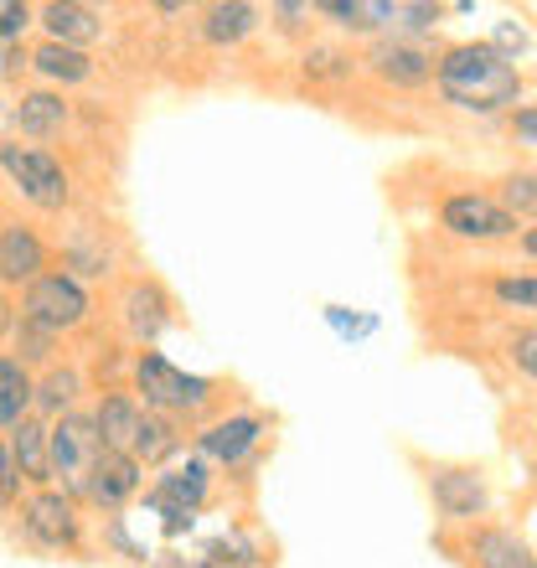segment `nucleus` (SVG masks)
<instances>
[{"label": "nucleus", "mask_w": 537, "mask_h": 568, "mask_svg": "<svg viewBox=\"0 0 537 568\" xmlns=\"http://www.w3.org/2000/svg\"><path fill=\"white\" fill-rule=\"evenodd\" d=\"M434 83L445 93V104L465 109V114H507V109L523 104V73L492 42L445 47L439 68H434Z\"/></svg>", "instance_id": "obj_1"}, {"label": "nucleus", "mask_w": 537, "mask_h": 568, "mask_svg": "<svg viewBox=\"0 0 537 568\" xmlns=\"http://www.w3.org/2000/svg\"><path fill=\"white\" fill-rule=\"evenodd\" d=\"M47 460H52V476L62 480V491H89L93 465L104 460V439H99V424L83 419V414H62L52 429H47Z\"/></svg>", "instance_id": "obj_2"}, {"label": "nucleus", "mask_w": 537, "mask_h": 568, "mask_svg": "<svg viewBox=\"0 0 537 568\" xmlns=\"http://www.w3.org/2000/svg\"><path fill=\"white\" fill-rule=\"evenodd\" d=\"M134 388L145 393L150 414H196L212 398V377L181 373L161 352H140L134 357Z\"/></svg>", "instance_id": "obj_3"}, {"label": "nucleus", "mask_w": 537, "mask_h": 568, "mask_svg": "<svg viewBox=\"0 0 537 568\" xmlns=\"http://www.w3.org/2000/svg\"><path fill=\"white\" fill-rule=\"evenodd\" d=\"M21 321L47 336H62V331H78L89 321V295L83 284L68 280V274H42L37 284H27V300H21Z\"/></svg>", "instance_id": "obj_4"}, {"label": "nucleus", "mask_w": 537, "mask_h": 568, "mask_svg": "<svg viewBox=\"0 0 537 568\" xmlns=\"http://www.w3.org/2000/svg\"><path fill=\"white\" fill-rule=\"evenodd\" d=\"M0 171L11 176V186L27 196L31 207L58 212L68 202V171L42 145H0Z\"/></svg>", "instance_id": "obj_5"}, {"label": "nucleus", "mask_w": 537, "mask_h": 568, "mask_svg": "<svg viewBox=\"0 0 537 568\" xmlns=\"http://www.w3.org/2000/svg\"><path fill=\"white\" fill-rule=\"evenodd\" d=\"M439 227H445L449 239H465V243H501L517 233V217H511L496 196L455 192V196H445V207H439Z\"/></svg>", "instance_id": "obj_6"}, {"label": "nucleus", "mask_w": 537, "mask_h": 568, "mask_svg": "<svg viewBox=\"0 0 537 568\" xmlns=\"http://www.w3.org/2000/svg\"><path fill=\"white\" fill-rule=\"evenodd\" d=\"M429 496L449 523H470V517L492 507V491H486L476 465H439V470H429Z\"/></svg>", "instance_id": "obj_7"}, {"label": "nucleus", "mask_w": 537, "mask_h": 568, "mask_svg": "<svg viewBox=\"0 0 537 568\" xmlns=\"http://www.w3.org/2000/svg\"><path fill=\"white\" fill-rule=\"evenodd\" d=\"M367 68H373L388 89H424L434 78V52L424 42H403V37H383V42H373V52H367Z\"/></svg>", "instance_id": "obj_8"}, {"label": "nucleus", "mask_w": 537, "mask_h": 568, "mask_svg": "<svg viewBox=\"0 0 537 568\" xmlns=\"http://www.w3.org/2000/svg\"><path fill=\"white\" fill-rule=\"evenodd\" d=\"M21 523H27V532L42 548H78V511H73V496L68 491H37L21 507Z\"/></svg>", "instance_id": "obj_9"}, {"label": "nucleus", "mask_w": 537, "mask_h": 568, "mask_svg": "<svg viewBox=\"0 0 537 568\" xmlns=\"http://www.w3.org/2000/svg\"><path fill=\"white\" fill-rule=\"evenodd\" d=\"M264 429L268 424L259 419V414H233V419H217V424H207V429L196 434V449L217 465H239L243 455L264 439Z\"/></svg>", "instance_id": "obj_10"}, {"label": "nucleus", "mask_w": 537, "mask_h": 568, "mask_svg": "<svg viewBox=\"0 0 537 568\" xmlns=\"http://www.w3.org/2000/svg\"><path fill=\"white\" fill-rule=\"evenodd\" d=\"M47 270V248L42 239L21 223L0 227V284H37Z\"/></svg>", "instance_id": "obj_11"}, {"label": "nucleus", "mask_w": 537, "mask_h": 568, "mask_svg": "<svg viewBox=\"0 0 537 568\" xmlns=\"http://www.w3.org/2000/svg\"><path fill=\"white\" fill-rule=\"evenodd\" d=\"M120 315H124V326H130L134 342H155L165 331V321H171V300H165L161 284L134 280L120 295Z\"/></svg>", "instance_id": "obj_12"}, {"label": "nucleus", "mask_w": 537, "mask_h": 568, "mask_svg": "<svg viewBox=\"0 0 537 568\" xmlns=\"http://www.w3.org/2000/svg\"><path fill=\"white\" fill-rule=\"evenodd\" d=\"M140 491V460L134 455H120V449H104V460L93 465V476H89V501H99V507H124L130 496Z\"/></svg>", "instance_id": "obj_13"}, {"label": "nucleus", "mask_w": 537, "mask_h": 568, "mask_svg": "<svg viewBox=\"0 0 537 568\" xmlns=\"http://www.w3.org/2000/svg\"><path fill=\"white\" fill-rule=\"evenodd\" d=\"M93 424H99L104 449L130 455L134 439H140V424H145V408L134 404L130 393H104V398H99V408H93Z\"/></svg>", "instance_id": "obj_14"}, {"label": "nucleus", "mask_w": 537, "mask_h": 568, "mask_svg": "<svg viewBox=\"0 0 537 568\" xmlns=\"http://www.w3.org/2000/svg\"><path fill=\"white\" fill-rule=\"evenodd\" d=\"M42 27H47V42H62V47H83L99 42V31H104V21H99V11H89V6H73V0H52V6H42Z\"/></svg>", "instance_id": "obj_15"}, {"label": "nucleus", "mask_w": 537, "mask_h": 568, "mask_svg": "<svg viewBox=\"0 0 537 568\" xmlns=\"http://www.w3.org/2000/svg\"><path fill=\"white\" fill-rule=\"evenodd\" d=\"M207 486H212V476H207V460L196 455V460H186L181 470H165L161 480H155V507H181V511H196L202 501H207Z\"/></svg>", "instance_id": "obj_16"}, {"label": "nucleus", "mask_w": 537, "mask_h": 568, "mask_svg": "<svg viewBox=\"0 0 537 568\" xmlns=\"http://www.w3.org/2000/svg\"><path fill=\"white\" fill-rule=\"evenodd\" d=\"M16 130L27 140H47V135H58L62 124H68V104H62V93H47V89H31L16 99Z\"/></svg>", "instance_id": "obj_17"}, {"label": "nucleus", "mask_w": 537, "mask_h": 568, "mask_svg": "<svg viewBox=\"0 0 537 568\" xmlns=\"http://www.w3.org/2000/svg\"><path fill=\"white\" fill-rule=\"evenodd\" d=\"M470 558L476 568H537V554L507 527H480L470 538Z\"/></svg>", "instance_id": "obj_18"}, {"label": "nucleus", "mask_w": 537, "mask_h": 568, "mask_svg": "<svg viewBox=\"0 0 537 568\" xmlns=\"http://www.w3.org/2000/svg\"><path fill=\"white\" fill-rule=\"evenodd\" d=\"M37 404V383H31L27 362L21 357H0V424L16 429L27 419V408Z\"/></svg>", "instance_id": "obj_19"}, {"label": "nucleus", "mask_w": 537, "mask_h": 568, "mask_svg": "<svg viewBox=\"0 0 537 568\" xmlns=\"http://www.w3.org/2000/svg\"><path fill=\"white\" fill-rule=\"evenodd\" d=\"M31 68L47 78V83H89L93 78V58L78 52V47H62V42H42L31 52Z\"/></svg>", "instance_id": "obj_20"}, {"label": "nucleus", "mask_w": 537, "mask_h": 568, "mask_svg": "<svg viewBox=\"0 0 537 568\" xmlns=\"http://www.w3.org/2000/svg\"><path fill=\"white\" fill-rule=\"evenodd\" d=\"M315 16H331L342 31H377L393 21V0H321Z\"/></svg>", "instance_id": "obj_21"}, {"label": "nucleus", "mask_w": 537, "mask_h": 568, "mask_svg": "<svg viewBox=\"0 0 537 568\" xmlns=\"http://www.w3.org/2000/svg\"><path fill=\"white\" fill-rule=\"evenodd\" d=\"M16 439H11V455H16V470L21 480H52V460H47V429L37 419H21L16 424Z\"/></svg>", "instance_id": "obj_22"}, {"label": "nucleus", "mask_w": 537, "mask_h": 568, "mask_svg": "<svg viewBox=\"0 0 537 568\" xmlns=\"http://www.w3.org/2000/svg\"><path fill=\"white\" fill-rule=\"evenodd\" d=\"M254 27H259V11L254 6H243V0H233V6H212L207 21H202V37H207L212 47H233V42H243Z\"/></svg>", "instance_id": "obj_23"}, {"label": "nucleus", "mask_w": 537, "mask_h": 568, "mask_svg": "<svg viewBox=\"0 0 537 568\" xmlns=\"http://www.w3.org/2000/svg\"><path fill=\"white\" fill-rule=\"evenodd\" d=\"M176 429H171V419H165V414H150L145 408V424H140V439H134V460L140 465H161V460H171V455H176Z\"/></svg>", "instance_id": "obj_24"}, {"label": "nucleus", "mask_w": 537, "mask_h": 568, "mask_svg": "<svg viewBox=\"0 0 537 568\" xmlns=\"http://www.w3.org/2000/svg\"><path fill=\"white\" fill-rule=\"evenodd\" d=\"M78 388H83V377H78L73 367H52V373L37 383V408L52 414V419H62V414L78 404Z\"/></svg>", "instance_id": "obj_25"}, {"label": "nucleus", "mask_w": 537, "mask_h": 568, "mask_svg": "<svg viewBox=\"0 0 537 568\" xmlns=\"http://www.w3.org/2000/svg\"><path fill=\"white\" fill-rule=\"evenodd\" d=\"M439 16H445V6H434V0H393L388 31L403 37V42H414V37H424V31L439 27Z\"/></svg>", "instance_id": "obj_26"}, {"label": "nucleus", "mask_w": 537, "mask_h": 568, "mask_svg": "<svg viewBox=\"0 0 537 568\" xmlns=\"http://www.w3.org/2000/svg\"><path fill=\"white\" fill-rule=\"evenodd\" d=\"M352 52H342V47H311L305 52V78L311 83H342V78H352Z\"/></svg>", "instance_id": "obj_27"}, {"label": "nucleus", "mask_w": 537, "mask_h": 568, "mask_svg": "<svg viewBox=\"0 0 537 568\" xmlns=\"http://www.w3.org/2000/svg\"><path fill=\"white\" fill-rule=\"evenodd\" d=\"M501 207L523 223V217H533L537 227V171H517V176L501 181Z\"/></svg>", "instance_id": "obj_28"}, {"label": "nucleus", "mask_w": 537, "mask_h": 568, "mask_svg": "<svg viewBox=\"0 0 537 568\" xmlns=\"http://www.w3.org/2000/svg\"><path fill=\"white\" fill-rule=\"evenodd\" d=\"M326 326L342 336V342H362L377 331V315H352L346 305H326Z\"/></svg>", "instance_id": "obj_29"}, {"label": "nucleus", "mask_w": 537, "mask_h": 568, "mask_svg": "<svg viewBox=\"0 0 537 568\" xmlns=\"http://www.w3.org/2000/svg\"><path fill=\"white\" fill-rule=\"evenodd\" d=\"M492 295L501 300V305H511V311H537V280L533 274H523V280H496Z\"/></svg>", "instance_id": "obj_30"}, {"label": "nucleus", "mask_w": 537, "mask_h": 568, "mask_svg": "<svg viewBox=\"0 0 537 568\" xmlns=\"http://www.w3.org/2000/svg\"><path fill=\"white\" fill-rule=\"evenodd\" d=\"M27 27H31V6H21V0H0V42L11 47Z\"/></svg>", "instance_id": "obj_31"}, {"label": "nucleus", "mask_w": 537, "mask_h": 568, "mask_svg": "<svg viewBox=\"0 0 537 568\" xmlns=\"http://www.w3.org/2000/svg\"><path fill=\"white\" fill-rule=\"evenodd\" d=\"M511 362H517V367H523V373L537 383V326H527V331H517V336H511Z\"/></svg>", "instance_id": "obj_32"}, {"label": "nucleus", "mask_w": 537, "mask_h": 568, "mask_svg": "<svg viewBox=\"0 0 537 568\" xmlns=\"http://www.w3.org/2000/svg\"><path fill=\"white\" fill-rule=\"evenodd\" d=\"M492 47L501 52V58L517 62V52H527V31L517 27V21H501V27H496V37H492Z\"/></svg>", "instance_id": "obj_33"}, {"label": "nucleus", "mask_w": 537, "mask_h": 568, "mask_svg": "<svg viewBox=\"0 0 537 568\" xmlns=\"http://www.w3.org/2000/svg\"><path fill=\"white\" fill-rule=\"evenodd\" d=\"M16 491H21V470H16V455H11V445L0 439V501H11Z\"/></svg>", "instance_id": "obj_34"}, {"label": "nucleus", "mask_w": 537, "mask_h": 568, "mask_svg": "<svg viewBox=\"0 0 537 568\" xmlns=\"http://www.w3.org/2000/svg\"><path fill=\"white\" fill-rule=\"evenodd\" d=\"M161 517H165V538H181V532H192V517L196 511H181V507H161Z\"/></svg>", "instance_id": "obj_35"}, {"label": "nucleus", "mask_w": 537, "mask_h": 568, "mask_svg": "<svg viewBox=\"0 0 537 568\" xmlns=\"http://www.w3.org/2000/svg\"><path fill=\"white\" fill-rule=\"evenodd\" d=\"M511 130H517V140L537 145V104L533 109H517V114H511Z\"/></svg>", "instance_id": "obj_36"}, {"label": "nucleus", "mask_w": 537, "mask_h": 568, "mask_svg": "<svg viewBox=\"0 0 537 568\" xmlns=\"http://www.w3.org/2000/svg\"><path fill=\"white\" fill-rule=\"evenodd\" d=\"M311 11H315V6H290V0H284V6H274V16H280V27H284V31H300Z\"/></svg>", "instance_id": "obj_37"}, {"label": "nucleus", "mask_w": 537, "mask_h": 568, "mask_svg": "<svg viewBox=\"0 0 537 568\" xmlns=\"http://www.w3.org/2000/svg\"><path fill=\"white\" fill-rule=\"evenodd\" d=\"M11 68H31V58H21L16 47H6V42H0V78L11 73Z\"/></svg>", "instance_id": "obj_38"}, {"label": "nucleus", "mask_w": 537, "mask_h": 568, "mask_svg": "<svg viewBox=\"0 0 537 568\" xmlns=\"http://www.w3.org/2000/svg\"><path fill=\"white\" fill-rule=\"evenodd\" d=\"M523 254L537 258V227H527V233H523Z\"/></svg>", "instance_id": "obj_39"}, {"label": "nucleus", "mask_w": 537, "mask_h": 568, "mask_svg": "<svg viewBox=\"0 0 537 568\" xmlns=\"http://www.w3.org/2000/svg\"><path fill=\"white\" fill-rule=\"evenodd\" d=\"M0 331H11V305L0 300Z\"/></svg>", "instance_id": "obj_40"}]
</instances>
